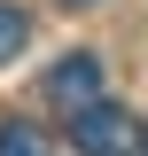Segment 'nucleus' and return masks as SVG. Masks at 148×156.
Masks as SVG:
<instances>
[{
    "label": "nucleus",
    "instance_id": "1",
    "mask_svg": "<svg viewBox=\"0 0 148 156\" xmlns=\"http://www.w3.org/2000/svg\"><path fill=\"white\" fill-rule=\"evenodd\" d=\"M70 148L78 156H140V125L125 109H109V101H93V109L70 117Z\"/></svg>",
    "mask_w": 148,
    "mask_h": 156
},
{
    "label": "nucleus",
    "instance_id": "2",
    "mask_svg": "<svg viewBox=\"0 0 148 156\" xmlns=\"http://www.w3.org/2000/svg\"><path fill=\"white\" fill-rule=\"evenodd\" d=\"M47 101H55L62 117L93 109V101H101V62H93V55H62L55 70H47Z\"/></svg>",
    "mask_w": 148,
    "mask_h": 156
},
{
    "label": "nucleus",
    "instance_id": "3",
    "mask_svg": "<svg viewBox=\"0 0 148 156\" xmlns=\"http://www.w3.org/2000/svg\"><path fill=\"white\" fill-rule=\"evenodd\" d=\"M0 156H55V148H47V133H39V125L0 117Z\"/></svg>",
    "mask_w": 148,
    "mask_h": 156
},
{
    "label": "nucleus",
    "instance_id": "4",
    "mask_svg": "<svg viewBox=\"0 0 148 156\" xmlns=\"http://www.w3.org/2000/svg\"><path fill=\"white\" fill-rule=\"evenodd\" d=\"M23 47H31V16H23L16 0H0V62H16Z\"/></svg>",
    "mask_w": 148,
    "mask_h": 156
},
{
    "label": "nucleus",
    "instance_id": "5",
    "mask_svg": "<svg viewBox=\"0 0 148 156\" xmlns=\"http://www.w3.org/2000/svg\"><path fill=\"white\" fill-rule=\"evenodd\" d=\"M55 8H93V0H55Z\"/></svg>",
    "mask_w": 148,
    "mask_h": 156
}]
</instances>
